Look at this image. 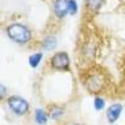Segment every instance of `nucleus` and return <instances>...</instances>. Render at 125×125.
I'll list each match as a JSON object with an SVG mask.
<instances>
[{"mask_svg": "<svg viewBox=\"0 0 125 125\" xmlns=\"http://www.w3.org/2000/svg\"><path fill=\"white\" fill-rule=\"evenodd\" d=\"M34 118H35V123L38 125H45L49 120V113L44 109H41V108H38L35 110Z\"/></svg>", "mask_w": 125, "mask_h": 125, "instance_id": "0eeeda50", "label": "nucleus"}, {"mask_svg": "<svg viewBox=\"0 0 125 125\" xmlns=\"http://www.w3.org/2000/svg\"><path fill=\"white\" fill-rule=\"evenodd\" d=\"M6 105L16 116H24L30 110V104L28 103V100L19 95H10L6 99Z\"/></svg>", "mask_w": 125, "mask_h": 125, "instance_id": "f03ea898", "label": "nucleus"}, {"mask_svg": "<svg viewBox=\"0 0 125 125\" xmlns=\"http://www.w3.org/2000/svg\"><path fill=\"white\" fill-rule=\"evenodd\" d=\"M104 78L100 74H94L86 80V88L90 93H99L104 88Z\"/></svg>", "mask_w": 125, "mask_h": 125, "instance_id": "39448f33", "label": "nucleus"}, {"mask_svg": "<svg viewBox=\"0 0 125 125\" xmlns=\"http://www.w3.org/2000/svg\"><path fill=\"white\" fill-rule=\"evenodd\" d=\"M51 69L58 71H70V56L66 51H56L50 58Z\"/></svg>", "mask_w": 125, "mask_h": 125, "instance_id": "7ed1b4c3", "label": "nucleus"}, {"mask_svg": "<svg viewBox=\"0 0 125 125\" xmlns=\"http://www.w3.org/2000/svg\"><path fill=\"white\" fill-rule=\"evenodd\" d=\"M104 3H105V0H85V6L89 13L95 14L101 9Z\"/></svg>", "mask_w": 125, "mask_h": 125, "instance_id": "6e6552de", "label": "nucleus"}, {"mask_svg": "<svg viewBox=\"0 0 125 125\" xmlns=\"http://www.w3.org/2000/svg\"><path fill=\"white\" fill-rule=\"evenodd\" d=\"M54 14L58 19H64L69 14V0H55L54 5Z\"/></svg>", "mask_w": 125, "mask_h": 125, "instance_id": "423d86ee", "label": "nucleus"}, {"mask_svg": "<svg viewBox=\"0 0 125 125\" xmlns=\"http://www.w3.org/2000/svg\"><path fill=\"white\" fill-rule=\"evenodd\" d=\"M43 56H44V54L41 53V51H36V53L31 54V55L29 56V59H28L30 68H33V69H36V68H38V66L40 65L41 60H43Z\"/></svg>", "mask_w": 125, "mask_h": 125, "instance_id": "9d476101", "label": "nucleus"}, {"mask_svg": "<svg viewBox=\"0 0 125 125\" xmlns=\"http://www.w3.org/2000/svg\"><path fill=\"white\" fill-rule=\"evenodd\" d=\"M58 45V41H56V38L55 36H45L43 40H41V48L44 50H54Z\"/></svg>", "mask_w": 125, "mask_h": 125, "instance_id": "1a4fd4ad", "label": "nucleus"}, {"mask_svg": "<svg viewBox=\"0 0 125 125\" xmlns=\"http://www.w3.org/2000/svg\"><path fill=\"white\" fill-rule=\"evenodd\" d=\"M68 125H81V124H78V123H70V124H68Z\"/></svg>", "mask_w": 125, "mask_h": 125, "instance_id": "2eb2a0df", "label": "nucleus"}, {"mask_svg": "<svg viewBox=\"0 0 125 125\" xmlns=\"http://www.w3.org/2000/svg\"><path fill=\"white\" fill-rule=\"evenodd\" d=\"M78 13V3L76 0H69V14L75 15Z\"/></svg>", "mask_w": 125, "mask_h": 125, "instance_id": "ddd939ff", "label": "nucleus"}, {"mask_svg": "<svg viewBox=\"0 0 125 125\" xmlns=\"http://www.w3.org/2000/svg\"><path fill=\"white\" fill-rule=\"evenodd\" d=\"M104 108H105V100H104L101 96L94 98V109H95L96 111H101Z\"/></svg>", "mask_w": 125, "mask_h": 125, "instance_id": "f8f14e48", "label": "nucleus"}, {"mask_svg": "<svg viewBox=\"0 0 125 125\" xmlns=\"http://www.w3.org/2000/svg\"><path fill=\"white\" fill-rule=\"evenodd\" d=\"M6 93H8L6 86H5L4 84H1V83H0V101H3V100L5 99V96H6Z\"/></svg>", "mask_w": 125, "mask_h": 125, "instance_id": "4468645a", "label": "nucleus"}, {"mask_svg": "<svg viewBox=\"0 0 125 125\" xmlns=\"http://www.w3.org/2000/svg\"><path fill=\"white\" fill-rule=\"evenodd\" d=\"M123 104L120 103H113L106 110V120L109 124H115L120 115H121V113H123Z\"/></svg>", "mask_w": 125, "mask_h": 125, "instance_id": "20e7f679", "label": "nucleus"}, {"mask_svg": "<svg viewBox=\"0 0 125 125\" xmlns=\"http://www.w3.org/2000/svg\"><path fill=\"white\" fill-rule=\"evenodd\" d=\"M64 113H65L64 108H61L59 105H51L50 109H49V118L54 119V120H58L64 115Z\"/></svg>", "mask_w": 125, "mask_h": 125, "instance_id": "9b49d317", "label": "nucleus"}, {"mask_svg": "<svg viewBox=\"0 0 125 125\" xmlns=\"http://www.w3.org/2000/svg\"><path fill=\"white\" fill-rule=\"evenodd\" d=\"M6 34L10 40H13L14 43L24 45L29 44L31 39H33V33H31L30 28L21 23H13L6 26Z\"/></svg>", "mask_w": 125, "mask_h": 125, "instance_id": "f257e3e1", "label": "nucleus"}]
</instances>
